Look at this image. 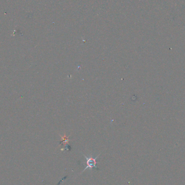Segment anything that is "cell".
Listing matches in <instances>:
<instances>
[{"label":"cell","instance_id":"1","mask_svg":"<svg viewBox=\"0 0 185 185\" xmlns=\"http://www.w3.org/2000/svg\"><path fill=\"white\" fill-rule=\"evenodd\" d=\"M84 157H85V158L86 159V160H87V167H86V168H84V170L82 171V172L86 171L87 169L89 168L90 169H92L93 168H98L97 166H96V164H97V162H96V159L98 158L99 155L97 156L95 158H93L92 157H87L86 156V155H84Z\"/></svg>","mask_w":185,"mask_h":185}]
</instances>
